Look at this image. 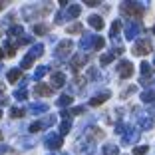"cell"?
<instances>
[{
    "instance_id": "6da1fadb",
    "label": "cell",
    "mask_w": 155,
    "mask_h": 155,
    "mask_svg": "<svg viewBox=\"0 0 155 155\" xmlns=\"http://www.w3.org/2000/svg\"><path fill=\"white\" fill-rule=\"evenodd\" d=\"M121 12L125 16H131V18L139 20L143 16V6L139 2H133V0H127V2H123L121 4Z\"/></svg>"
},
{
    "instance_id": "7a4b0ae2",
    "label": "cell",
    "mask_w": 155,
    "mask_h": 155,
    "mask_svg": "<svg viewBox=\"0 0 155 155\" xmlns=\"http://www.w3.org/2000/svg\"><path fill=\"white\" fill-rule=\"evenodd\" d=\"M151 50H153V46H151L149 38H141V40L133 46V54L135 56H147V54H151Z\"/></svg>"
},
{
    "instance_id": "3957f363",
    "label": "cell",
    "mask_w": 155,
    "mask_h": 155,
    "mask_svg": "<svg viewBox=\"0 0 155 155\" xmlns=\"http://www.w3.org/2000/svg\"><path fill=\"white\" fill-rule=\"evenodd\" d=\"M44 143H46V147H48V149L56 151V149H60V147L64 145V139H62V135H60V133H50V135L44 139Z\"/></svg>"
},
{
    "instance_id": "277c9868",
    "label": "cell",
    "mask_w": 155,
    "mask_h": 155,
    "mask_svg": "<svg viewBox=\"0 0 155 155\" xmlns=\"http://www.w3.org/2000/svg\"><path fill=\"white\" fill-rule=\"evenodd\" d=\"M153 68H151V64L149 62H141V86H149L151 84V80H153Z\"/></svg>"
},
{
    "instance_id": "5b68a950",
    "label": "cell",
    "mask_w": 155,
    "mask_h": 155,
    "mask_svg": "<svg viewBox=\"0 0 155 155\" xmlns=\"http://www.w3.org/2000/svg\"><path fill=\"white\" fill-rule=\"evenodd\" d=\"M72 48H74V44L70 40H62L58 44V48H56V58H66L72 52Z\"/></svg>"
},
{
    "instance_id": "8992f818",
    "label": "cell",
    "mask_w": 155,
    "mask_h": 155,
    "mask_svg": "<svg viewBox=\"0 0 155 155\" xmlns=\"http://www.w3.org/2000/svg\"><path fill=\"white\" fill-rule=\"evenodd\" d=\"M119 76H121V80H127V78L133 76V64L129 60H121L119 62Z\"/></svg>"
},
{
    "instance_id": "52a82bcc",
    "label": "cell",
    "mask_w": 155,
    "mask_h": 155,
    "mask_svg": "<svg viewBox=\"0 0 155 155\" xmlns=\"http://www.w3.org/2000/svg\"><path fill=\"white\" fill-rule=\"evenodd\" d=\"M139 32H141V24L139 22H125V38L127 40H133Z\"/></svg>"
},
{
    "instance_id": "ba28073f",
    "label": "cell",
    "mask_w": 155,
    "mask_h": 155,
    "mask_svg": "<svg viewBox=\"0 0 155 155\" xmlns=\"http://www.w3.org/2000/svg\"><path fill=\"white\" fill-rule=\"evenodd\" d=\"M137 139H139V131L135 127H127L125 133H123V137H121V143L123 145H129V143H135Z\"/></svg>"
},
{
    "instance_id": "9c48e42d",
    "label": "cell",
    "mask_w": 155,
    "mask_h": 155,
    "mask_svg": "<svg viewBox=\"0 0 155 155\" xmlns=\"http://www.w3.org/2000/svg\"><path fill=\"white\" fill-rule=\"evenodd\" d=\"M86 62H87V54H76L72 58V62H70V66H72V70L76 72V70L84 68V66H86Z\"/></svg>"
},
{
    "instance_id": "30bf717a",
    "label": "cell",
    "mask_w": 155,
    "mask_h": 155,
    "mask_svg": "<svg viewBox=\"0 0 155 155\" xmlns=\"http://www.w3.org/2000/svg\"><path fill=\"white\" fill-rule=\"evenodd\" d=\"M48 110H50V107H48V104H44V101H36V104H30V105H28V114H34V115L46 114Z\"/></svg>"
},
{
    "instance_id": "8fae6325",
    "label": "cell",
    "mask_w": 155,
    "mask_h": 155,
    "mask_svg": "<svg viewBox=\"0 0 155 155\" xmlns=\"http://www.w3.org/2000/svg\"><path fill=\"white\" fill-rule=\"evenodd\" d=\"M80 12H82V6H80V4L68 6V10L64 12V22H66V20H76L78 16H80Z\"/></svg>"
},
{
    "instance_id": "7c38bea8",
    "label": "cell",
    "mask_w": 155,
    "mask_h": 155,
    "mask_svg": "<svg viewBox=\"0 0 155 155\" xmlns=\"http://www.w3.org/2000/svg\"><path fill=\"white\" fill-rule=\"evenodd\" d=\"M6 78H8V82H10V84L20 82V80H22V70H20V68H12V70H8Z\"/></svg>"
},
{
    "instance_id": "4fadbf2b",
    "label": "cell",
    "mask_w": 155,
    "mask_h": 155,
    "mask_svg": "<svg viewBox=\"0 0 155 155\" xmlns=\"http://www.w3.org/2000/svg\"><path fill=\"white\" fill-rule=\"evenodd\" d=\"M110 96H111L110 91H101V94H97L96 97H91V100H90V105H101L104 101L110 100Z\"/></svg>"
},
{
    "instance_id": "5bb4252c",
    "label": "cell",
    "mask_w": 155,
    "mask_h": 155,
    "mask_svg": "<svg viewBox=\"0 0 155 155\" xmlns=\"http://www.w3.org/2000/svg\"><path fill=\"white\" fill-rule=\"evenodd\" d=\"M66 84V76L62 72H54L52 74V86L54 87H62Z\"/></svg>"
},
{
    "instance_id": "9a60e30c",
    "label": "cell",
    "mask_w": 155,
    "mask_h": 155,
    "mask_svg": "<svg viewBox=\"0 0 155 155\" xmlns=\"http://www.w3.org/2000/svg\"><path fill=\"white\" fill-rule=\"evenodd\" d=\"M34 94H36V96H50V94H52V87L46 86V84H36Z\"/></svg>"
},
{
    "instance_id": "2e32d148",
    "label": "cell",
    "mask_w": 155,
    "mask_h": 155,
    "mask_svg": "<svg viewBox=\"0 0 155 155\" xmlns=\"http://www.w3.org/2000/svg\"><path fill=\"white\" fill-rule=\"evenodd\" d=\"M87 22H90L91 28H96V30H101V28H104V18H101V16H97V14L90 16V20H87Z\"/></svg>"
},
{
    "instance_id": "e0dca14e",
    "label": "cell",
    "mask_w": 155,
    "mask_h": 155,
    "mask_svg": "<svg viewBox=\"0 0 155 155\" xmlns=\"http://www.w3.org/2000/svg\"><path fill=\"white\" fill-rule=\"evenodd\" d=\"M12 96H14V97H16V100H18V101H22V100H26V97H28V87H26V84H24V82H22V86H20V87H18V90L14 91Z\"/></svg>"
},
{
    "instance_id": "ac0fdd59",
    "label": "cell",
    "mask_w": 155,
    "mask_h": 155,
    "mask_svg": "<svg viewBox=\"0 0 155 155\" xmlns=\"http://www.w3.org/2000/svg\"><path fill=\"white\" fill-rule=\"evenodd\" d=\"M42 54H44V46H42V44H36V46H32V48H30V52H28V56H30L32 60L40 58Z\"/></svg>"
},
{
    "instance_id": "d6986e66",
    "label": "cell",
    "mask_w": 155,
    "mask_h": 155,
    "mask_svg": "<svg viewBox=\"0 0 155 155\" xmlns=\"http://www.w3.org/2000/svg\"><path fill=\"white\" fill-rule=\"evenodd\" d=\"M94 38H96V36H91V34H84L82 42H80V48H84V50H90L91 46H94Z\"/></svg>"
},
{
    "instance_id": "ffe728a7",
    "label": "cell",
    "mask_w": 155,
    "mask_h": 155,
    "mask_svg": "<svg viewBox=\"0 0 155 155\" xmlns=\"http://www.w3.org/2000/svg\"><path fill=\"white\" fill-rule=\"evenodd\" d=\"M101 153L104 155H119V149H117V145H114V143H105L104 149H101Z\"/></svg>"
},
{
    "instance_id": "44dd1931",
    "label": "cell",
    "mask_w": 155,
    "mask_h": 155,
    "mask_svg": "<svg viewBox=\"0 0 155 155\" xmlns=\"http://www.w3.org/2000/svg\"><path fill=\"white\" fill-rule=\"evenodd\" d=\"M141 101H145V104L155 101V90H145V91H141Z\"/></svg>"
},
{
    "instance_id": "7402d4cb",
    "label": "cell",
    "mask_w": 155,
    "mask_h": 155,
    "mask_svg": "<svg viewBox=\"0 0 155 155\" xmlns=\"http://www.w3.org/2000/svg\"><path fill=\"white\" fill-rule=\"evenodd\" d=\"M72 101H74V97H72V96H60V97H58V101H56V105H58V107H68Z\"/></svg>"
},
{
    "instance_id": "603a6c76",
    "label": "cell",
    "mask_w": 155,
    "mask_h": 155,
    "mask_svg": "<svg viewBox=\"0 0 155 155\" xmlns=\"http://www.w3.org/2000/svg\"><path fill=\"white\" fill-rule=\"evenodd\" d=\"M48 30H50V26H48V24H36V26H34V34H38V36L48 34Z\"/></svg>"
},
{
    "instance_id": "cb8c5ba5",
    "label": "cell",
    "mask_w": 155,
    "mask_h": 155,
    "mask_svg": "<svg viewBox=\"0 0 155 155\" xmlns=\"http://www.w3.org/2000/svg\"><path fill=\"white\" fill-rule=\"evenodd\" d=\"M8 36H10V40H12V38H20L22 36V26H12L8 30Z\"/></svg>"
},
{
    "instance_id": "d4e9b609",
    "label": "cell",
    "mask_w": 155,
    "mask_h": 155,
    "mask_svg": "<svg viewBox=\"0 0 155 155\" xmlns=\"http://www.w3.org/2000/svg\"><path fill=\"white\" fill-rule=\"evenodd\" d=\"M119 30H121V22H119V20H115V22L114 24H111V38H114V40H115V38H117V34H119Z\"/></svg>"
},
{
    "instance_id": "484cf974",
    "label": "cell",
    "mask_w": 155,
    "mask_h": 155,
    "mask_svg": "<svg viewBox=\"0 0 155 155\" xmlns=\"http://www.w3.org/2000/svg\"><path fill=\"white\" fill-rule=\"evenodd\" d=\"M70 129H72V123H70V121H66V119H64V121L60 123V135H66V133H70Z\"/></svg>"
},
{
    "instance_id": "4316f807",
    "label": "cell",
    "mask_w": 155,
    "mask_h": 155,
    "mask_svg": "<svg viewBox=\"0 0 155 155\" xmlns=\"http://www.w3.org/2000/svg\"><path fill=\"white\" fill-rule=\"evenodd\" d=\"M114 52H107V54H101L100 56V62H101V64H104V66H107V64H110V62H111V60H114Z\"/></svg>"
},
{
    "instance_id": "83f0119b",
    "label": "cell",
    "mask_w": 155,
    "mask_h": 155,
    "mask_svg": "<svg viewBox=\"0 0 155 155\" xmlns=\"http://www.w3.org/2000/svg\"><path fill=\"white\" fill-rule=\"evenodd\" d=\"M139 125H141L143 129H151V127H153V119H151V117H141V119H139Z\"/></svg>"
},
{
    "instance_id": "f1b7e54d",
    "label": "cell",
    "mask_w": 155,
    "mask_h": 155,
    "mask_svg": "<svg viewBox=\"0 0 155 155\" xmlns=\"http://www.w3.org/2000/svg\"><path fill=\"white\" fill-rule=\"evenodd\" d=\"M46 74H48V66H40V68H36V72H34V78L40 80V78H44Z\"/></svg>"
},
{
    "instance_id": "f546056e",
    "label": "cell",
    "mask_w": 155,
    "mask_h": 155,
    "mask_svg": "<svg viewBox=\"0 0 155 155\" xmlns=\"http://www.w3.org/2000/svg\"><path fill=\"white\" fill-rule=\"evenodd\" d=\"M104 46H105V40L101 36H96V38H94V50H101Z\"/></svg>"
},
{
    "instance_id": "4dcf8cb0",
    "label": "cell",
    "mask_w": 155,
    "mask_h": 155,
    "mask_svg": "<svg viewBox=\"0 0 155 155\" xmlns=\"http://www.w3.org/2000/svg\"><path fill=\"white\" fill-rule=\"evenodd\" d=\"M80 32H82V24H80V22L68 26V34H80Z\"/></svg>"
},
{
    "instance_id": "1f68e13d",
    "label": "cell",
    "mask_w": 155,
    "mask_h": 155,
    "mask_svg": "<svg viewBox=\"0 0 155 155\" xmlns=\"http://www.w3.org/2000/svg\"><path fill=\"white\" fill-rule=\"evenodd\" d=\"M147 151H149L147 145H137L135 149H133V155H147Z\"/></svg>"
},
{
    "instance_id": "d6a6232c",
    "label": "cell",
    "mask_w": 155,
    "mask_h": 155,
    "mask_svg": "<svg viewBox=\"0 0 155 155\" xmlns=\"http://www.w3.org/2000/svg\"><path fill=\"white\" fill-rule=\"evenodd\" d=\"M4 48H6V56H14V54H16V46H14L12 42H6Z\"/></svg>"
},
{
    "instance_id": "836d02e7",
    "label": "cell",
    "mask_w": 155,
    "mask_h": 155,
    "mask_svg": "<svg viewBox=\"0 0 155 155\" xmlns=\"http://www.w3.org/2000/svg\"><path fill=\"white\" fill-rule=\"evenodd\" d=\"M22 115H24L22 107H12V110H10V117H22Z\"/></svg>"
},
{
    "instance_id": "e575fe53",
    "label": "cell",
    "mask_w": 155,
    "mask_h": 155,
    "mask_svg": "<svg viewBox=\"0 0 155 155\" xmlns=\"http://www.w3.org/2000/svg\"><path fill=\"white\" fill-rule=\"evenodd\" d=\"M54 121H56V117H54V115H48V117H46V119H42V127H48V125H54Z\"/></svg>"
},
{
    "instance_id": "d590c367",
    "label": "cell",
    "mask_w": 155,
    "mask_h": 155,
    "mask_svg": "<svg viewBox=\"0 0 155 155\" xmlns=\"http://www.w3.org/2000/svg\"><path fill=\"white\" fill-rule=\"evenodd\" d=\"M32 62H34V60L26 54V56H24V60H22V70H28L30 66H32Z\"/></svg>"
},
{
    "instance_id": "8d00e7d4",
    "label": "cell",
    "mask_w": 155,
    "mask_h": 155,
    "mask_svg": "<svg viewBox=\"0 0 155 155\" xmlns=\"http://www.w3.org/2000/svg\"><path fill=\"white\" fill-rule=\"evenodd\" d=\"M28 129H30L32 133H36V131H40V129H42V123L40 121H34V123H30V127H28Z\"/></svg>"
},
{
    "instance_id": "74e56055",
    "label": "cell",
    "mask_w": 155,
    "mask_h": 155,
    "mask_svg": "<svg viewBox=\"0 0 155 155\" xmlns=\"http://www.w3.org/2000/svg\"><path fill=\"white\" fill-rule=\"evenodd\" d=\"M30 42H32V38H30V36H20L18 46H26V44H30Z\"/></svg>"
},
{
    "instance_id": "f35d334b",
    "label": "cell",
    "mask_w": 155,
    "mask_h": 155,
    "mask_svg": "<svg viewBox=\"0 0 155 155\" xmlns=\"http://www.w3.org/2000/svg\"><path fill=\"white\" fill-rule=\"evenodd\" d=\"M72 111V115H82L84 111H86V107H82V105H78V107H74V110H70Z\"/></svg>"
},
{
    "instance_id": "ab89813d",
    "label": "cell",
    "mask_w": 155,
    "mask_h": 155,
    "mask_svg": "<svg viewBox=\"0 0 155 155\" xmlns=\"http://www.w3.org/2000/svg\"><path fill=\"white\" fill-rule=\"evenodd\" d=\"M125 129H127V125H123V123H117V125H115V133H125Z\"/></svg>"
},
{
    "instance_id": "60d3db41",
    "label": "cell",
    "mask_w": 155,
    "mask_h": 155,
    "mask_svg": "<svg viewBox=\"0 0 155 155\" xmlns=\"http://www.w3.org/2000/svg\"><path fill=\"white\" fill-rule=\"evenodd\" d=\"M4 153H12V149L8 145H0V155H4Z\"/></svg>"
},
{
    "instance_id": "b9f144b4",
    "label": "cell",
    "mask_w": 155,
    "mask_h": 155,
    "mask_svg": "<svg viewBox=\"0 0 155 155\" xmlns=\"http://www.w3.org/2000/svg\"><path fill=\"white\" fill-rule=\"evenodd\" d=\"M86 4H87V6H97L100 2H97V0H86Z\"/></svg>"
},
{
    "instance_id": "7bdbcfd3",
    "label": "cell",
    "mask_w": 155,
    "mask_h": 155,
    "mask_svg": "<svg viewBox=\"0 0 155 155\" xmlns=\"http://www.w3.org/2000/svg\"><path fill=\"white\" fill-rule=\"evenodd\" d=\"M0 58H4V52H2V48H0Z\"/></svg>"
},
{
    "instance_id": "ee69618b",
    "label": "cell",
    "mask_w": 155,
    "mask_h": 155,
    "mask_svg": "<svg viewBox=\"0 0 155 155\" xmlns=\"http://www.w3.org/2000/svg\"><path fill=\"white\" fill-rule=\"evenodd\" d=\"M2 8H4V4H2V2H0V10H2Z\"/></svg>"
},
{
    "instance_id": "f6af8a7d",
    "label": "cell",
    "mask_w": 155,
    "mask_h": 155,
    "mask_svg": "<svg viewBox=\"0 0 155 155\" xmlns=\"http://www.w3.org/2000/svg\"><path fill=\"white\" fill-rule=\"evenodd\" d=\"M0 139H2V133H0Z\"/></svg>"
},
{
    "instance_id": "bcb514c9",
    "label": "cell",
    "mask_w": 155,
    "mask_h": 155,
    "mask_svg": "<svg viewBox=\"0 0 155 155\" xmlns=\"http://www.w3.org/2000/svg\"><path fill=\"white\" fill-rule=\"evenodd\" d=\"M0 117H2V111H0Z\"/></svg>"
},
{
    "instance_id": "7dc6e473",
    "label": "cell",
    "mask_w": 155,
    "mask_h": 155,
    "mask_svg": "<svg viewBox=\"0 0 155 155\" xmlns=\"http://www.w3.org/2000/svg\"><path fill=\"white\" fill-rule=\"evenodd\" d=\"M153 64H155V62H153Z\"/></svg>"
},
{
    "instance_id": "c3c4849f",
    "label": "cell",
    "mask_w": 155,
    "mask_h": 155,
    "mask_svg": "<svg viewBox=\"0 0 155 155\" xmlns=\"http://www.w3.org/2000/svg\"><path fill=\"white\" fill-rule=\"evenodd\" d=\"M50 155H52V153H50Z\"/></svg>"
}]
</instances>
